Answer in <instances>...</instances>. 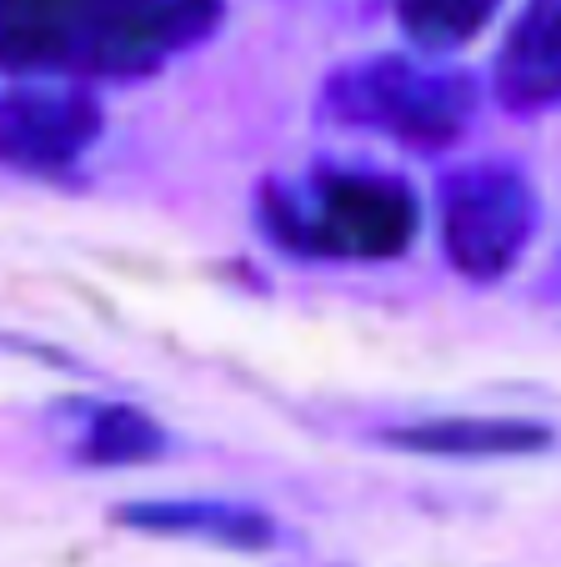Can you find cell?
I'll list each match as a JSON object with an SVG mask.
<instances>
[{"instance_id":"cell-6","label":"cell","mask_w":561,"mask_h":567,"mask_svg":"<svg viewBox=\"0 0 561 567\" xmlns=\"http://www.w3.org/2000/svg\"><path fill=\"white\" fill-rule=\"evenodd\" d=\"M491 91L507 111L537 116L561 106V0H527L491 65Z\"/></svg>"},{"instance_id":"cell-4","label":"cell","mask_w":561,"mask_h":567,"mask_svg":"<svg viewBox=\"0 0 561 567\" xmlns=\"http://www.w3.org/2000/svg\"><path fill=\"white\" fill-rule=\"evenodd\" d=\"M541 221L537 186L507 161L456 166L441 182V251L466 281H501Z\"/></svg>"},{"instance_id":"cell-3","label":"cell","mask_w":561,"mask_h":567,"mask_svg":"<svg viewBox=\"0 0 561 567\" xmlns=\"http://www.w3.org/2000/svg\"><path fill=\"white\" fill-rule=\"evenodd\" d=\"M321 111L341 126L376 131L412 151H441L471 126L477 81L466 71H436L412 55H361L331 71Z\"/></svg>"},{"instance_id":"cell-7","label":"cell","mask_w":561,"mask_h":567,"mask_svg":"<svg viewBox=\"0 0 561 567\" xmlns=\"http://www.w3.org/2000/svg\"><path fill=\"white\" fill-rule=\"evenodd\" d=\"M116 523L131 533L216 543L236 553H261L276 543V517L251 503H226V497H141V503L116 507Z\"/></svg>"},{"instance_id":"cell-8","label":"cell","mask_w":561,"mask_h":567,"mask_svg":"<svg viewBox=\"0 0 561 567\" xmlns=\"http://www.w3.org/2000/svg\"><path fill=\"white\" fill-rule=\"evenodd\" d=\"M386 442L426 457H521L551 447V427L527 417H426L392 427Z\"/></svg>"},{"instance_id":"cell-1","label":"cell","mask_w":561,"mask_h":567,"mask_svg":"<svg viewBox=\"0 0 561 567\" xmlns=\"http://www.w3.org/2000/svg\"><path fill=\"white\" fill-rule=\"evenodd\" d=\"M226 0H0V71L136 81L216 35Z\"/></svg>"},{"instance_id":"cell-10","label":"cell","mask_w":561,"mask_h":567,"mask_svg":"<svg viewBox=\"0 0 561 567\" xmlns=\"http://www.w3.org/2000/svg\"><path fill=\"white\" fill-rule=\"evenodd\" d=\"M501 0H396V25L422 51H461L491 25Z\"/></svg>"},{"instance_id":"cell-9","label":"cell","mask_w":561,"mask_h":567,"mask_svg":"<svg viewBox=\"0 0 561 567\" xmlns=\"http://www.w3.org/2000/svg\"><path fill=\"white\" fill-rule=\"evenodd\" d=\"M71 447L91 467H136V462H156L166 452V432L126 402H85Z\"/></svg>"},{"instance_id":"cell-2","label":"cell","mask_w":561,"mask_h":567,"mask_svg":"<svg viewBox=\"0 0 561 567\" xmlns=\"http://www.w3.org/2000/svg\"><path fill=\"white\" fill-rule=\"evenodd\" d=\"M256 221L301 261H392L416 241L422 202L412 182L371 166H311L256 192Z\"/></svg>"},{"instance_id":"cell-5","label":"cell","mask_w":561,"mask_h":567,"mask_svg":"<svg viewBox=\"0 0 561 567\" xmlns=\"http://www.w3.org/2000/svg\"><path fill=\"white\" fill-rule=\"evenodd\" d=\"M106 131V111L91 91L65 81H25L0 91V166L65 172Z\"/></svg>"}]
</instances>
